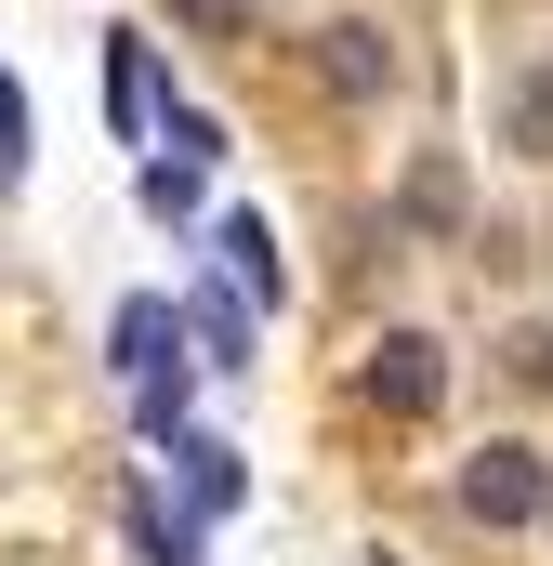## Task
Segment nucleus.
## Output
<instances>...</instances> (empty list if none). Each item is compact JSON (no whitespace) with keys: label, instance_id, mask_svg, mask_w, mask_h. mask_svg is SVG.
Returning <instances> with one entry per match:
<instances>
[{"label":"nucleus","instance_id":"1","mask_svg":"<svg viewBox=\"0 0 553 566\" xmlns=\"http://www.w3.org/2000/svg\"><path fill=\"white\" fill-rule=\"evenodd\" d=\"M541 501H553V461L528 448V434H488L474 461H461V514L501 541V527H541Z\"/></svg>","mask_w":553,"mask_h":566},{"label":"nucleus","instance_id":"2","mask_svg":"<svg viewBox=\"0 0 553 566\" xmlns=\"http://www.w3.org/2000/svg\"><path fill=\"white\" fill-rule=\"evenodd\" d=\"M356 396H369L383 422H435V409H448V343H435V329H383L369 369H356Z\"/></svg>","mask_w":553,"mask_h":566},{"label":"nucleus","instance_id":"3","mask_svg":"<svg viewBox=\"0 0 553 566\" xmlns=\"http://www.w3.org/2000/svg\"><path fill=\"white\" fill-rule=\"evenodd\" d=\"M106 356H119V382H185V369H198V356H185V303L133 290V303L106 316Z\"/></svg>","mask_w":553,"mask_h":566},{"label":"nucleus","instance_id":"4","mask_svg":"<svg viewBox=\"0 0 553 566\" xmlns=\"http://www.w3.org/2000/svg\"><path fill=\"white\" fill-rule=\"evenodd\" d=\"M158 106H171V80H158V40H145V27H106V133L145 145V133H158Z\"/></svg>","mask_w":553,"mask_h":566},{"label":"nucleus","instance_id":"5","mask_svg":"<svg viewBox=\"0 0 553 566\" xmlns=\"http://www.w3.org/2000/svg\"><path fill=\"white\" fill-rule=\"evenodd\" d=\"M316 80H330L343 106H383V93H396V40H383L369 13H330V27H316Z\"/></svg>","mask_w":553,"mask_h":566},{"label":"nucleus","instance_id":"6","mask_svg":"<svg viewBox=\"0 0 553 566\" xmlns=\"http://www.w3.org/2000/svg\"><path fill=\"white\" fill-rule=\"evenodd\" d=\"M171 461H185V527H211V514L251 501V461H238L225 434H171Z\"/></svg>","mask_w":553,"mask_h":566},{"label":"nucleus","instance_id":"7","mask_svg":"<svg viewBox=\"0 0 553 566\" xmlns=\"http://www.w3.org/2000/svg\"><path fill=\"white\" fill-rule=\"evenodd\" d=\"M396 224H409V238H461V224H474V198H461V158H409V185H396Z\"/></svg>","mask_w":553,"mask_h":566},{"label":"nucleus","instance_id":"8","mask_svg":"<svg viewBox=\"0 0 553 566\" xmlns=\"http://www.w3.org/2000/svg\"><path fill=\"white\" fill-rule=\"evenodd\" d=\"M211 251H225V277L251 290V303H290V264H276L264 211H225V224H211Z\"/></svg>","mask_w":553,"mask_h":566},{"label":"nucleus","instance_id":"9","mask_svg":"<svg viewBox=\"0 0 553 566\" xmlns=\"http://www.w3.org/2000/svg\"><path fill=\"white\" fill-rule=\"evenodd\" d=\"M185 343H198V369H251V303L238 290H198L185 303Z\"/></svg>","mask_w":553,"mask_h":566},{"label":"nucleus","instance_id":"10","mask_svg":"<svg viewBox=\"0 0 553 566\" xmlns=\"http://www.w3.org/2000/svg\"><path fill=\"white\" fill-rule=\"evenodd\" d=\"M501 145H514V158H553V66H528V80L501 93Z\"/></svg>","mask_w":553,"mask_h":566},{"label":"nucleus","instance_id":"11","mask_svg":"<svg viewBox=\"0 0 553 566\" xmlns=\"http://www.w3.org/2000/svg\"><path fill=\"white\" fill-rule=\"evenodd\" d=\"M133 554H145V566H198V527H185L158 488H133Z\"/></svg>","mask_w":553,"mask_h":566},{"label":"nucleus","instance_id":"12","mask_svg":"<svg viewBox=\"0 0 553 566\" xmlns=\"http://www.w3.org/2000/svg\"><path fill=\"white\" fill-rule=\"evenodd\" d=\"M27 158H40V106H27V80L0 66V185H27Z\"/></svg>","mask_w":553,"mask_h":566},{"label":"nucleus","instance_id":"13","mask_svg":"<svg viewBox=\"0 0 553 566\" xmlns=\"http://www.w3.org/2000/svg\"><path fill=\"white\" fill-rule=\"evenodd\" d=\"M171 27H185V40H251L264 0H171Z\"/></svg>","mask_w":553,"mask_h":566},{"label":"nucleus","instance_id":"14","mask_svg":"<svg viewBox=\"0 0 553 566\" xmlns=\"http://www.w3.org/2000/svg\"><path fill=\"white\" fill-rule=\"evenodd\" d=\"M501 382H514V396H553V329H514V343H501Z\"/></svg>","mask_w":553,"mask_h":566},{"label":"nucleus","instance_id":"15","mask_svg":"<svg viewBox=\"0 0 553 566\" xmlns=\"http://www.w3.org/2000/svg\"><path fill=\"white\" fill-rule=\"evenodd\" d=\"M145 211H158V224H185V211H198V171H185V158H158V171H145Z\"/></svg>","mask_w":553,"mask_h":566},{"label":"nucleus","instance_id":"16","mask_svg":"<svg viewBox=\"0 0 553 566\" xmlns=\"http://www.w3.org/2000/svg\"><path fill=\"white\" fill-rule=\"evenodd\" d=\"M541 527H553V501H541Z\"/></svg>","mask_w":553,"mask_h":566}]
</instances>
